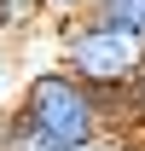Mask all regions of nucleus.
<instances>
[{"instance_id":"nucleus-1","label":"nucleus","mask_w":145,"mask_h":151,"mask_svg":"<svg viewBox=\"0 0 145 151\" xmlns=\"http://www.w3.org/2000/svg\"><path fill=\"white\" fill-rule=\"evenodd\" d=\"M110 128H116V105L64 70L29 76L23 99L12 105L18 151H99Z\"/></svg>"},{"instance_id":"nucleus-2","label":"nucleus","mask_w":145,"mask_h":151,"mask_svg":"<svg viewBox=\"0 0 145 151\" xmlns=\"http://www.w3.org/2000/svg\"><path fill=\"white\" fill-rule=\"evenodd\" d=\"M58 70L75 76L81 87H93L99 99L122 105L145 76V41L139 35H122L110 23L75 12V18L58 23Z\"/></svg>"},{"instance_id":"nucleus-3","label":"nucleus","mask_w":145,"mask_h":151,"mask_svg":"<svg viewBox=\"0 0 145 151\" xmlns=\"http://www.w3.org/2000/svg\"><path fill=\"white\" fill-rule=\"evenodd\" d=\"M87 18L122 29V35H139L145 41V0H87Z\"/></svg>"},{"instance_id":"nucleus-4","label":"nucleus","mask_w":145,"mask_h":151,"mask_svg":"<svg viewBox=\"0 0 145 151\" xmlns=\"http://www.w3.org/2000/svg\"><path fill=\"white\" fill-rule=\"evenodd\" d=\"M122 116H134V122L145 128V76H139V87H134V93H128L122 105H116V122H122Z\"/></svg>"},{"instance_id":"nucleus-5","label":"nucleus","mask_w":145,"mask_h":151,"mask_svg":"<svg viewBox=\"0 0 145 151\" xmlns=\"http://www.w3.org/2000/svg\"><path fill=\"white\" fill-rule=\"evenodd\" d=\"M75 12H87V0H41V18H75Z\"/></svg>"},{"instance_id":"nucleus-6","label":"nucleus","mask_w":145,"mask_h":151,"mask_svg":"<svg viewBox=\"0 0 145 151\" xmlns=\"http://www.w3.org/2000/svg\"><path fill=\"white\" fill-rule=\"evenodd\" d=\"M6 6H12V18H18V29H23L29 18H41V0H6Z\"/></svg>"},{"instance_id":"nucleus-7","label":"nucleus","mask_w":145,"mask_h":151,"mask_svg":"<svg viewBox=\"0 0 145 151\" xmlns=\"http://www.w3.org/2000/svg\"><path fill=\"white\" fill-rule=\"evenodd\" d=\"M12 29H18V18H12V6L0 0V35H12Z\"/></svg>"}]
</instances>
